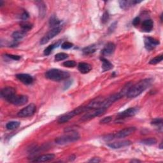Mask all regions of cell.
<instances>
[{
	"label": "cell",
	"mask_w": 163,
	"mask_h": 163,
	"mask_svg": "<svg viewBox=\"0 0 163 163\" xmlns=\"http://www.w3.org/2000/svg\"><path fill=\"white\" fill-rule=\"evenodd\" d=\"M16 78L20 81L22 83H23L25 85H29L31 84L33 82V78L29 74L26 73H20L16 75Z\"/></svg>",
	"instance_id": "cell-14"
},
{
	"label": "cell",
	"mask_w": 163,
	"mask_h": 163,
	"mask_svg": "<svg viewBox=\"0 0 163 163\" xmlns=\"http://www.w3.org/2000/svg\"><path fill=\"white\" fill-rule=\"evenodd\" d=\"M115 50V45L112 42H109L105 45L102 50L101 54L104 56H109L114 54Z\"/></svg>",
	"instance_id": "cell-16"
},
{
	"label": "cell",
	"mask_w": 163,
	"mask_h": 163,
	"mask_svg": "<svg viewBox=\"0 0 163 163\" xmlns=\"http://www.w3.org/2000/svg\"><path fill=\"white\" fill-rule=\"evenodd\" d=\"M132 144V142L129 140H123L120 142H117L114 143H110L108 144V146L113 149H121V148L128 147Z\"/></svg>",
	"instance_id": "cell-15"
},
{
	"label": "cell",
	"mask_w": 163,
	"mask_h": 163,
	"mask_svg": "<svg viewBox=\"0 0 163 163\" xmlns=\"http://www.w3.org/2000/svg\"><path fill=\"white\" fill-rule=\"evenodd\" d=\"M159 41L155 39L150 36L145 37L144 38V44L145 47L147 50H152L155 49L157 45H159Z\"/></svg>",
	"instance_id": "cell-10"
},
{
	"label": "cell",
	"mask_w": 163,
	"mask_h": 163,
	"mask_svg": "<svg viewBox=\"0 0 163 163\" xmlns=\"http://www.w3.org/2000/svg\"><path fill=\"white\" fill-rule=\"evenodd\" d=\"M68 57V55L66 53H58L55 56V61H63L65 60Z\"/></svg>",
	"instance_id": "cell-30"
},
{
	"label": "cell",
	"mask_w": 163,
	"mask_h": 163,
	"mask_svg": "<svg viewBox=\"0 0 163 163\" xmlns=\"http://www.w3.org/2000/svg\"><path fill=\"white\" fill-rule=\"evenodd\" d=\"M45 77L51 80L59 82L68 78L70 73L59 69H51L45 73Z\"/></svg>",
	"instance_id": "cell-2"
},
{
	"label": "cell",
	"mask_w": 163,
	"mask_h": 163,
	"mask_svg": "<svg viewBox=\"0 0 163 163\" xmlns=\"http://www.w3.org/2000/svg\"><path fill=\"white\" fill-rule=\"evenodd\" d=\"M20 123L18 121H10L6 124V128L9 130H14L19 127Z\"/></svg>",
	"instance_id": "cell-25"
},
{
	"label": "cell",
	"mask_w": 163,
	"mask_h": 163,
	"mask_svg": "<svg viewBox=\"0 0 163 163\" xmlns=\"http://www.w3.org/2000/svg\"><path fill=\"white\" fill-rule=\"evenodd\" d=\"M80 138V136L78 135V132L72 131L71 133H70V134H67L61 136L60 137H58L56 139L55 142L58 145H63L75 142L76 141L78 140Z\"/></svg>",
	"instance_id": "cell-5"
},
{
	"label": "cell",
	"mask_w": 163,
	"mask_h": 163,
	"mask_svg": "<svg viewBox=\"0 0 163 163\" xmlns=\"http://www.w3.org/2000/svg\"><path fill=\"white\" fill-rule=\"evenodd\" d=\"M116 25H117V22H115L114 23H113L112 25H111V26L110 27V28L108 29V31L110 32H112L115 29V28L116 27Z\"/></svg>",
	"instance_id": "cell-40"
},
{
	"label": "cell",
	"mask_w": 163,
	"mask_h": 163,
	"mask_svg": "<svg viewBox=\"0 0 163 163\" xmlns=\"http://www.w3.org/2000/svg\"><path fill=\"white\" fill-rule=\"evenodd\" d=\"M16 94V91L12 87H6L1 91L2 98L8 101L14 95Z\"/></svg>",
	"instance_id": "cell-11"
},
{
	"label": "cell",
	"mask_w": 163,
	"mask_h": 163,
	"mask_svg": "<svg viewBox=\"0 0 163 163\" xmlns=\"http://www.w3.org/2000/svg\"><path fill=\"white\" fill-rule=\"evenodd\" d=\"M62 27L61 26H58L54 28H53L50 30L45 36L40 40V44L41 45H44L48 43L50 40L54 38L56 36H57L59 33L61 31Z\"/></svg>",
	"instance_id": "cell-6"
},
{
	"label": "cell",
	"mask_w": 163,
	"mask_h": 163,
	"mask_svg": "<svg viewBox=\"0 0 163 163\" xmlns=\"http://www.w3.org/2000/svg\"><path fill=\"white\" fill-rule=\"evenodd\" d=\"M28 101V98L26 96L24 95H14L12 97L8 102L12 103V104L17 106L24 105Z\"/></svg>",
	"instance_id": "cell-8"
},
{
	"label": "cell",
	"mask_w": 163,
	"mask_h": 163,
	"mask_svg": "<svg viewBox=\"0 0 163 163\" xmlns=\"http://www.w3.org/2000/svg\"><path fill=\"white\" fill-rule=\"evenodd\" d=\"M96 50V46L95 45H89L87 47H85L83 49V53L85 55H89L91 54L94 53H95V51Z\"/></svg>",
	"instance_id": "cell-26"
},
{
	"label": "cell",
	"mask_w": 163,
	"mask_h": 163,
	"mask_svg": "<svg viewBox=\"0 0 163 163\" xmlns=\"http://www.w3.org/2000/svg\"><path fill=\"white\" fill-rule=\"evenodd\" d=\"M141 143L143 145H153L157 143V139L154 138H147V139H142L141 141Z\"/></svg>",
	"instance_id": "cell-27"
},
{
	"label": "cell",
	"mask_w": 163,
	"mask_h": 163,
	"mask_svg": "<svg viewBox=\"0 0 163 163\" xmlns=\"http://www.w3.org/2000/svg\"><path fill=\"white\" fill-rule=\"evenodd\" d=\"M61 21L59 20L56 16H53L49 19V25L51 27L54 28L58 26H60Z\"/></svg>",
	"instance_id": "cell-23"
},
{
	"label": "cell",
	"mask_w": 163,
	"mask_h": 163,
	"mask_svg": "<svg viewBox=\"0 0 163 163\" xmlns=\"http://www.w3.org/2000/svg\"><path fill=\"white\" fill-rule=\"evenodd\" d=\"M35 3L38 9L39 17L40 19H43L47 13V6L45 3L42 1H36Z\"/></svg>",
	"instance_id": "cell-18"
},
{
	"label": "cell",
	"mask_w": 163,
	"mask_h": 163,
	"mask_svg": "<svg viewBox=\"0 0 163 163\" xmlns=\"http://www.w3.org/2000/svg\"><path fill=\"white\" fill-rule=\"evenodd\" d=\"M3 2L2 0H0V6H3Z\"/></svg>",
	"instance_id": "cell-43"
},
{
	"label": "cell",
	"mask_w": 163,
	"mask_h": 163,
	"mask_svg": "<svg viewBox=\"0 0 163 163\" xmlns=\"http://www.w3.org/2000/svg\"><path fill=\"white\" fill-rule=\"evenodd\" d=\"M6 56L8 57L10 59H13L14 61H19L21 57L20 56H17V55H12V54H6Z\"/></svg>",
	"instance_id": "cell-36"
},
{
	"label": "cell",
	"mask_w": 163,
	"mask_h": 163,
	"mask_svg": "<svg viewBox=\"0 0 163 163\" xmlns=\"http://www.w3.org/2000/svg\"><path fill=\"white\" fill-rule=\"evenodd\" d=\"M152 83V78H145L139 81L136 84L131 85L128 89L126 96L129 98H134L143 92Z\"/></svg>",
	"instance_id": "cell-1"
},
{
	"label": "cell",
	"mask_w": 163,
	"mask_h": 163,
	"mask_svg": "<svg viewBox=\"0 0 163 163\" xmlns=\"http://www.w3.org/2000/svg\"><path fill=\"white\" fill-rule=\"evenodd\" d=\"M59 45V43H56V44H52V45H50L49 46H48L45 50H44V55L45 56H49L50 54V53H52V51H53L56 47H57Z\"/></svg>",
	"instance_id": "cell-29"
},
{
	"label": "cell",
	"mask_w": 163,
	"mask_h": 163,
	"mask_svg": "<svg viewBox=\"0 0 163 163\" xmlns=\"http://www.w3.org/2000/svg\"><path fill=\"white\" fill-rule=\"evenodd\" d=\"M154 27L153 20L151 19H147L143 22L142 24V30L145 33L150 32Z\"/></svg>",
	"instance_id": "cell-20"
},
{
	"label": "cell",
	"mask_w": 163,
	"mask_h": 163,
	"mask_svg": "<svg viewBox=\"0 0 163 163\" xmlns=\"http://www.w3.org/2000/svg\"><path fill=\"white\" fill-rule=\"evenodd\" d=\"M36 111V107L34 103H31L18 112L17 116L19 117H28L33 116Z\"/></svg>",
	"instance_id": "cell-7"
},
{
	"label": "cell",
	"mask_w": 163,
	"mask_h": 163,
	"mask_svg": "<svg viewBox=\"0 0 163 163\" xmlns=\"http://www.w3.org/2000/svg\"><path fill=\"white\" fill-rule=\"evenodd\" d=\"M139 111V108L137 107H133V108H129L127 110H125L123 112H121L118 114V118L120 119H122V118H128L131 117L135 116Z\"/></svg>",
	"instance_id": "cell-12"
},
{
	"label": "cell",
	"mask_w": 163,
	"mask_h": 163,
	"mask_svg": "<svg viewBox=\"0 0 163 163\" xmlns=\"http://www.w3.org/2000/svg\"><path fill=\"white\" fill-rule=\"evenodd\" d=\"M142 2L140 1H135V0H122L119 1V5L121 9L123 10H128L129 8L133 5Z\"/></svg>",
	"instance_id": "cell-17"
},
{
	"label": "cell",
	"mask_w": 163,
	"mask_h": 163,
	"mask_svg": "<svg viewBox=\"0 0 163 163\" xmlns=\"http://www.w3.org/2000/svg\"><path fill=\"white\" fill-rule=\"evenodd\" d=\"M162 118H155V119H154L151 122L152 124L156 125H159L160 124H162Z\"/></svg>",
	"instance_id": "cell-38"
},
{
	"label": "cell",
	"mask_w": 163,
	"mask_h": 163,
	"mask_svg": "<svg viewBox=\"0 0 163 163\" xmlns=\"http://www.w3.org/2000/svg\"><path fill=\"white\" fill-rule=\"evenodd\" d=\"M140 20H141V19H140L139 17H135L134 19H133V20H132V25L135 26H138L139 24V23H140Z\"/></svg>",
	"instance_id": "cell-39"
},
{
	"label": "cell",
	"mask_w": 163,
	"mask_h": 163,
	"mask_svg": "<svg viewBox=\"0 0 163 163\" xmlns=\"http://www.w3.org/2000/svg\"><path fill=\"white\" fill-rule=\"evenodd\" d=\"M106 110L107 109H105V108H98V109L94 110L92 112H89L85 115H84L82 117L80 120L83 122L90 121L91 119H92V118H94L96 117L100 116L104 114Z\"/></svg>",
	"instance_id": "cell-9"
},
{
	"label": "cell",
	"mask_w": 163,
	"mask_h": 163,
	"mask_svg": "<svg viewBox=\"0 0 163 163\" xmlns=\"http://www.w3.org/2000/svg\"><path fill=\"white\" fill-rule=\"evenodd\" d=\"M87 109L86 106L85 107H84V106L79 107L77 108L76 109L71 111V112L64 114L62 115L61 116L59 117L57 119V122L59 124H64L65 122H67L68 121H69L70 119H71V118H73L75 116L81 114L82 113H83L84 112H87Z\"/></svg>",
	"instance_id": "cell-3"
},
{
	"label": "cell",
	"mask_w": 163,
	"mask_h": 163,
	"mask_svg": "<svg viewBox=\"0 0 163 163\" xmlns=\"http://www.w3.org/2000/svg\"><path fill=\"white\" fill-rule=\"evenodd\" d=\"M63 65L67 68H74L77 66V63L75 61H66L63 63Z\"/></svg>",
	"instance_id": "cell-32"
},
{
	"label": "cell",
	"mask_w": 163,
	"mask_h": 163,
	"mask_svg": "<svg viewBox=\"0 0 163 163\" xmlns=\"http://www.w3.org/2000/svg\"><path fill=\"white\" fill-rule=\"evenodd\" d=\"M101 61H102V70L103 72L109 71L111 69H112L114 66L108 60L104 57L101 58Z\"/></svg>",
	"instance_id": "cell-22"
},
{
	"label": "cell",
	"mask_w": 163,
	"mask_h": 163,
	"mask_svg": "<svg viewBox=\"0 0 163 163\" xmlns=\"http://www.w3.org/2000/svg\"><path fill=\"white\" fill-rule=\"evenodd\" d=\"M73 46V44L69 42H65L61 45V48L64 50H67L72 48Z\"/></svg>",
	"instance_id": "cell-34"
},
{
	"label": "cell",
	"mask_w": 163,
	"mask_h": 163,
	"mask_svg": "<svg viewBox=\"0 0 163 163\" xmlns=\"http://www.w3.org/2000/svg\"><path fill=\"white\" fill-rule=\"evenodd\" d=\"M112 120V117L111 116H108L107 117L103 118V119H101L100 121V124H108L109 122H110Z\"/></svg>",
	"instance_id": "cell-35"
},
{
	"label": "cell",
	"mask_w": 163,
	"mask_h": 163,
	"mask_svg": "<svg viewBox=\"0 0 163 163\" xmlns=\"http://www.w3.org/2000/svg\"><path fill=\"white\" fill-rule=\"evenodd\" d=\"M141 161L138 159H132L131 161V162H140Z\"/></svg>",
	"instance_id": "cell-42"
},
{
	"label": "cell",
	"mask_w": 163,
	"mask_h": 163,
	"mask_svg": "<svg viewBox=\"0 0 163 163\" xmlns=\"http://www.w3.org/2000/svg\"><path fill=\"white\" fill-rule=\"evenodd\" d=\"M78 69L81 73L86 74L91 71L92 70V66L91 64L87 63H80L78 65Z\"/></svg>",
	"instance_id": "cell-21"
},
{
	"label": "cell",
	"mask_w": 163,
	"mask_h": 163,
	"mask_svg": "<svg viewBox=\"0 0 163 163\" xmlns=\"http://www.w3.org/2000/svg\"><path fill=\"white\" fill-rule=\"evenodd\" d=\"M55 158V155L53 154H44L42 155L39 157H37L33 160V162H48L52 161Z\"/></svg>",
	"instance_id": "cell-19"
},
{
	"label": "cell",
	"mask_w": 163,
	"mask_h": 163,
	"mask_svg": "<svg viewBox=\"0 0 163 163\" xmlns=\"http://www.w3.org/2000/svg\"><path fill=\"white\" fill-rule=\"evenodd\" d=\"M26 32L22 30V31H17L13 32L12 36V38H13V40L16 41V42H19V40L23 39L26 36Z\"/></svg>",
	"instance_id": "cell-24"
},
{
	"label": "cell",
	"mask_w": 163,
	"mask_h": 163,
	"mask_svg": "<svg viewBox=\"0 0 163 163\" xmlns=\"http://www.w3.org/2000/svg\"><path fill=\"white\" fill-rule=\"evenodd\" d=\"M20 26L22 29H23V31L25 32L29 31L33 27V25L31 23H27V22H25V21L22 22V23L20 24Z\"/></svg>",
	"instance_id": "cell-28"
},
{
	"label": "cell",
	"mask_w": 163,
	"mask_h": 163,
	"mask_svg": "<svg viewBox=\"0 0 163 163\" xmlns=\"http://www.w3.org/2000/svg\"><path fill=\"white\" fill-rule=\"evenodd\" d=\"M104 98L103 97H98L91 101L89 104L86 106L87 111L90 110H96L98 108H101L102 103L104 100Z\"/></svg>",
	"instance_id": "cell-13"
},
{
	"label": "cell",
	"mask_w": 163,
	"mask_h": 163,
	"mask_svg": "<svg viewBox=\"0 0 163 163\" xmlns=\"http://www.w3.org/2000/svg\"><path fill=\"white\" fill-rule=\"evenodd\" d=\"M135 131H136L135 127H129L127 128H124L119 131L117 132L116 133H114V134H110L107 135L106 136H104L103 137V139L105 141H110L114 139L123 138L125 137L129 136V135L132 134Z\"/></svg>",
	"instance_id": "cell-4"
},
{
	"label": "cell",
	"mask_w": 163,
	"mask_h": 163,
	"mask_svg": "<svg viewBox=\"0 0 163 163\" xmlns=\"http://www.w3.org/2000/svg\"><path fill=\"white\" fill-rule=\"evenodd\" d=\"M29 17V13L26 11V10H24L23 13L21 14V16H20V18L22 20H26Z\"/></svg>",
	"instance_id": "cell-37"
},
{
	"label": "cell",
	"mask_w": 163,
	"mask_h": 163,
	"mask_svg": "<svg viewBox=\"0 0 163 163\" xmlns=\"http://www.w3.org/2000/svg\"><path fill=\"white\" fill-rule=\"evenodd\" d=\"M163 59V56L162 54L159 55L156 57H154L153 59H152L151 60L149 61V64H156L160 62H161Z\"/></svg>",
	"instance_id": "cell-31"
},
{
	"label": "cell",
	"mask_w": 163,
	"mask_h": 163,
	"mask_svg": "<svg viewBox=\"0 0 163 163\" xmlns=\"http://www.w3.org/2000/svg\"><path fill=\"white\" fill-rule=\"evenodd\" d=\"M110 18V16H109V13L108 12H105L104 13H103V16L101 17V23L103 24H105L107 23L108 19Z\"/></svg>",
	"instance_id": "cell-33"
},
{
	"label": "cell",
	"mask_w": 163,
	"mask_h": 163,
	"mask_svg": "<svg viewBox=\"0 0 163 163\" xmlns=\"http://www.w3.org/2000/svg\"><path fill=\"white\" fill-rule=\"evenodd\" d=\"M89 162H101V159L98 158H94L92 159H91V160L89 161Z\"/></svg>",
	"instance_id": "cell-41"
}]
</instances>
